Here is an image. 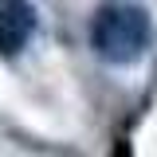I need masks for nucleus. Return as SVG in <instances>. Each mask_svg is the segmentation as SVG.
Segmentation results:
<instances>
[{
  "mask_svg": "<svg viewBox=\"0 0 157 157\" xmlns=\"http://www.w3.org/2000/svg\"><path fill=\"white\" fill-rule=\"evenodd\" d=\"M153 39V20L141 4H102L90 20V47L98 51V59L126 67L145 55Z\"/></svg>",
  "mask_w": 157,
  "mask_h": 157,
  "instance_id": "obj_1",
  "label": "nucleus"
},
{
  "mask_svg": "<svg viewBox=\"0 0 157 157\" xmlns=\"http://www.w3.org/2000/svg\"><path fill=\"white\" fill-rule=\"evenodd\" d=\"M114 157H130V145H126V141H118V145H114Z\"/></svg>",
  "mask_w": 157,
  "mask_h": 157,
  "instance_id": "obj_3",
  "label": "nucleus"
},
{
  "mask_svg": "<svg viewBox=\"0 0 157 157\" xmlns=\"http://www.w3.org/2000/svg\"><path fill=\"white\" fill-rule=\"evenodd\" d=\"M36 36V8L20 0H0V55H20Z\"/></svg>",
  "mask_w": 157,
  "mask_h": 157,
  "instance_id": "obj_2",
  "label": "nucleus"
}]
</instances>
